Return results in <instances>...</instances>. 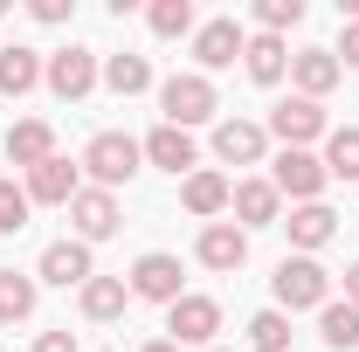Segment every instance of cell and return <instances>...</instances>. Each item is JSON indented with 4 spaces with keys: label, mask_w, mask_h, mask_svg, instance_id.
I'll return each instance as SVG.
<instances>
[{
    "label": "cell",
    "mask_w": 359,
    "mask_h": 352,
    "mask_svg": "<svg viewBox=\"0 0 359 352\" xmlns=\"http://www.w3.org/2000/svg\"><path fill=\"white\" fill-rule=\"evenodd\" d=\"M242 69H249V83L276 90L283 76H290V42H283V35H249V48H242Z\"/></svg>",
    "instance_id": "21"
},
{
    "label": "cell",
    "mask_w": 359,
    "mask_h": 352,
    "mask_svg": "<svg viewBox=\"0 0 359 352\" xmlns=\"http://www.w3.org/2000/svg\"><path fill=\"white\" fill-rule=\"evenodd\" d=\"M228 194H235V180H228V173H215V166H201V173H187V180H180V208L201 221V228L228 215Z\"/></svg>",
    "instance_id": "17"
},
{
    "label": "cell",
    "mask_w": 359,
    "mask_h": 352,
    "mask_svg": "<svg viewBox=\"0 0 359 352\" xmlns=\"http://www.w3.org/2000/svg\"><path fill=\"white\" fill-rule=\"evenodd\" d=\"M76 304H83L90 325H111V318H125V304H132V283L125 276H90L83 290H76Z\"/></svg>",
    "instance_id": "23"
},
{
    "label": "cell",
    "mask_w": 359,
    "mask_h": 352,
    "mask_svg": "<svg viewBox=\"0 0 359 352\" xmlns=\"http://www.w3.org/2000/svg\"><path fill=\"white\" fill-rule=\"evenodd\" d=\"M242 48H249V28H242V21H228V14L222 21H201V28H194V69L215 76V69H228Z\"/></svg>",
    "instance_id": "12"
},
{
    "label": "cell",
    "mask_w": 359,
    "mask_h": 352,
    "mask_svg": "<svg viewBox=\"0 0 359 352\" xmlns=\"http://www.w3.org/2000/svg\"><path fill=\"white\" fill-rule=\"evenodd\" d=\"M42 304V283L28 269H0V325H28Z\"/></svg>",
    "instance_id": "24"
},
{
    "label": "cell",
    "mask_w": 359,
    "mask_h": 352,
    "mask_svg": "<svg viewBox=\"0 0 359 352\" xmlns=\"http://www.w3.org/2000/svg\"><path fill=\"white\" fill-rule=\"evenodd\" d=\"M263 180L283 194V201H290V208H304V201H325V187H332V173H325V159H318V152H276Z\"/></svg>",
    "instance_id": "6"
},
{
    "label": "cell",
    "mask_w": 359,
    "mask_h": 352,
    "mask_svg": "<svg viewBox=\"0 0 359 352\" xmlns=\"http://www.w3.org/2000/svg\"><path fill=\"white\" fill-rule=\"evenodd\" d=\"M249 352H290V318H283L276 304L249 318Z\"/></svg>",
    "instance_id": "29"
},
{
    "label": "cell",
    "mask_w": 359,
    "mask_h": 352,
    "mask_svg": "<svg viewBox=\"0 0 359 352\" xmlns=\"http://www.w3.org/2000/svg\"><path fill=\"white\" fill-rule=\"evenodd\" d=\"M132 297H145V304H180L187 297V276H180V256H166V249H145L132 263Z\"/></svg>",
    "instance_id": "8"
},
{
    "label": "cell",
    "mask_w": 359,
    "mask_h": 352,
    "mask_svg": "<svg viewBox=\"0 0 359 352\" xmlns=\"http://www.w3.org/2000/svg\"><path fill=\"white\" fill-rule=\"evenodd\" d=\"M318 339H325L332 352H353V346H359V304L332 297V304L318 311Z\"/></svg>",
    "instance_id": "25"
},
{
    "label": "cell",
    "mask_w": 359,
    "mask_h": 352,
    "mask_svg": "<svg viewBox=\"0 0 359 352\" xmlns=\"http://www.w3.org/2000/svg\"><path fill=\"white\" fill-rule=\"evenodd\" d=\"M138 352H180V346H173V339H152V346H138Z\"/></svg>",
    "instance_id": "36"
},
{
    "label": "cell",
    "mask_w": 359,
    "mask_h": 352,
    "mask_svg": "<svg viewBox=\"0 0 359 352\" xmlns=\"http://www.w3.org/2000/svg\"><path fill=\"white\" fill-rule=\"evenodd\" d=\"M304 21V0H256V35H290Z\"/></svg>",
    "instance_id": "30"
},
{
    "label": "cell",
    "mask_w": 359,
    "mask_h": 352,
    "mask_svg": "<svg viewBox=\"0 0 359 352\" xmlns=\"http://www.w3.org/2000/svg\"><path fill=\"white\" fill-rule=\"evenodd\" d=\"M145 28H152L159 42H180V35L194 42V28H201V21H194V0H152V7H145Z\"/></svg>",
    "instance_id": "26"
},
{
    "label": "cell",
    "mask_w": 359,
    "mask_h": 352,
    "mask_svg": "<svg viewBox=\"0 0 359 352\" xmlns=\"http://www.w3.org/2000/svg\"><path fill=\"white\" fill-rule=\"evenodd\" d=\"M21 187H28V201H35V208H69V201L83 194V166H69V159L55 152V159H42Z\"/></svg>",
    "instance_id": "16"
},
{
    "label": "cell",
    "mask_w": 359,
    "mask_h": 352,
    "mask_svg": "<svg viewBox=\"0 0 359 352\" xmlns=\"http://www.w3.org/2000/svg\"><path fill=\"white\" fill-rule=\"evenodd\" d=\"M339 76H346V69H339L332 48H297V55H290V90L311 97V104H325V97L339 90Z\"/></svg>",
    "instance_id": "18"
},
{
    "label": "cell",
    "mask_w": 359,
    "mask_h": 352,
    "mask_svg": "<svg viewBox=\"0 0 359 352\" xmlns=\"http://www.w3.org/2000/svg\"><path fill=\"white\" fill-rule=\"evenodd\" d=\"M42 159H55V125H48V118H21V125H7V166L35 173Z\"/></svg>",
    "instance_id": "19"
},
{
    "label": "cell",
    "mask_w": 359,
    "mask_h": 352,
    "mask_svg": "<svg viewBox=\"0 0 359 352\" xmlns=\"http://www.w3.org/2000/svg\"><path fill=\"white\" fill-rule=\"evenodd\" d=\"M194 263L215 269V276H235V269L249 263V235H242L235 221H208V228H201V242H194Z\"/></svg>",
    "instance_id": "14"
},
{
    "label": "cell",
    "mask_w": 359,
    "mask_h": 352,
    "mask_svg": "<svg viewBox=\"0 0 359 352\" xmlns=\"http://www.w3.org/2000/svg\"><path fill=\"white\" fill-rule=\"evenodd\" d=\"M166 339H173L180 352L187 346H215V339H222V304H215V297H201V290H187V297H180V304H166Z\"/></svg>",
    "instance_id": "7"
},
{
    "label": "cell",
    "mask_w": 359,
    "mask_h": 352,
    "mask_svg": "<svg viewBox=\"0 0 359 352\" xmlns=\"http://www.w3.org/2000/svg\"><path fill=\"white\" fill-rule=\"evenodd\" d=\"M269 290H276V311L290 318V311H325L332 304V269L318 263V256H283L276 276H269Z\"/></svg>",
    "instance_id": "1"
},
{
    "label": "cell",
    "mask_w": 359,
    "mask_h": 352,
    "mask_svg": "<svg viewBox=\"0 0 359 352\" xmlns=\"http://www.w3.org/2000/svg\"><path fill=\"white\" fill-rule=\"evenodd\" d=\"M28 14H35L42 28H62V21H69V0H28Z\"/></svg>",
    "instance_id": "33"
},
{
    "label": "cell",
    "mask_w": 359,
    "mask_h": 352,
    "mask_svg": "<svg viewBox=\"0 0 359 352\" xmlns=\"http://www.w3.org/2000/svg\"><path fill=\"white\" fill-rule=\"evenodd\" d=\"M325 173L332 180H359V125H332V138H325Z\"/></svg>",
    "instance_id": "27"
},
{
    "label": "cell",
    "mask_w": 359,
    "mask_h": 352,
    "mask_svg": "<svg viewBox=\"0 0 359 352\" xmlns=\"http://www.w3.org/2000/svg\"><path fill=\"white\" fill-rule=\"evenodd\" d=\"M104 83L118 90V97H145L152 90V62L145 55H104Z\"/></svg>",
    "instance_id": "28"
},
{
    "label": "cell",
    "mask_w": 359,
    "mask_h": 352,
    "mask_svg": "<svg viewBox=\"0 0 359 352\" xmlns=\"http://www.w3.org/2000/svg\"><path fill=\"white\" fill-rule=\"evenodd\" d=\"M283 228H290V249H297V256H318V249L339 235V215H332L325 201H304V208L283 215Z\"/></svg>",
    "instance_id": "20"
},
{
    "label": "cell",
    "mask_w": 359,
    "mask_h": 352,
    "mask_svg": "<svg viewBox=\"0 0 359 352\" xmlns=\"http://www.w3.org/2000/svg\"><path fill=\"white\" fill-rule=\"evenodd\" d=\"M228 215H235V228H242V235H256V228H283V194H276L269 180H235Z\"/></svg>",
    "instance_id": "11"
},
{
    "label": "cell",
    "mask_w": 359,
    "mask_h": 352,
    "mask_svg": "<svg viewBox=\"0 0 359 352\" xmlns=\"http://www.w3.org/2000/svg\"><path fill=\"white\" fill-rule=\"evenodd\" d=\"M138 145H145V166H159V173H173V180L201 173V145H194V132H180V125H166V118L138 138Z\"/></svg>",
    "instance_id": "9"
},
{
    "label": "cell",
    "mask_w": 359,
    "mask_h": 352,
    "mask_svg": "<svg viewBox=\"0 0 359 352\" xmlns=\"http://www.w3.org/2000/svg\"><path fill=\"white\" fill-rule=\"evenodd\" d=\"M263 132L276 138L283 152H311L318 138H332V118H325V104H311V97H297V90H290V97L269 111V125H263Z\"/></svg>",
    "instance_id": "4"
},
{
    "label": "cell",
    "mask_w": 359,
    "mask_h": 352,
    "mask_svg": "<svg viewBox=\"0 0 359 352\" xmlns=\"http://www.w3.org/2000/svg\"><path fill=\"white\" fill-rule=\"evenodd\" d=\"M35 352H76V332H42Z\"/></svg>",
    "instance_id": "34"
},
{
    "label": "cell",
    "mask_w": 359,
    "mask_h": 352,
    "mask_svg": "<svg viewBox=\"0 0 359 352\" xmlns=\"http://www.w3.org/2000/svg\"><path fill=\"white\" fill-rule=\"evenodd\" d=\"M346 304H359V263L346 269Z\"/></svg>",
    "instance_id": "35"
},
{
    "label": "cell",
    "mask_w": 359,
    "mask_h": 352,
    "mask_svg": "<svg viewBox=\"0 0 359 352\" xmlns=\"http://www.w3.org/2000/svg\"><path fill=\"white\" fill-rule=\"evenodd\" d=\"M42 48H21V42H7L0 48V97H28V90H42Z\"/></svg>",
    "instance_id": "22"
},
{
    "label": "cell",
    "mask_w": 359,
    "mask_h": 352,
    "mask_svg": "<svg viewBox=\"0 0 359 352\" xmlns=\"http://www.w3.org/2000/svg\"><path fill=\"white\" fill-rule=\"evenodd\" d=\"M69 228H76V242H111V235L125 228V208H118V194H104V187H83V194L69 201Z\"/></svg>",
    "instance_id": "13"
},
{
    "label": "cell",
    "mask_w": 359,
    "mask_h": 352,
    "mask_svg": "<svg viewBox=\"0 0 359 352\" xmlns=\"http://www.w3.org/2000/svg\"><path fill=\"white\" fill-rule=\"evenodd\" d=\"M138 166H145V145H138L132 132H97L83 145V173H90V187H104V194H118Z\"/></svg>",
    "instance_id": "3"
},
{
    "label": "cell",
    "mask_w": 359,
    "mask_h": 352,
    "mask_svg": "<svg viewBox=\"0 0 359 352\" xmlns=\"http://www.w3.org/2000/svg\"><path fill=\"white\" fill-rule=\"evenodd\" d=\"M332 55H339V69H359V21L339 28V48H332Z\"/></svg>",
    "instance_id": "32"
},
{
    "label": "cell",
    "mask_w": 359,
    "mask_h": 352,
    "mask_svg": "<svg viewBox=\"0 0 359 352\" xmlns=\"http://www.w3.org/2000/svg\"><path fill=\"white\" fill-rule=\"evenodd\" d=\"M35 215V201H28V187H14V180H0V235H21Z\"/></svg>",
    "instance_id": "31"
},
{
    "label": "cell",
    "mask_w": 359,
    "mask_h": 352,
    "mask_svg": "<svg viewBox=\"0 0 359 352\" xmlns=\"http://www.w3.org/2000/svg\"><path fill=\"white\" fill-rule=\"evenodd\" d=\"M269 152V132L256 118H215V159L222 166H263Z\"/></svg>",
    "instance_id": "15"
},
{
    "label": "cell",
    "mask_w": 359,
    "mask_h": 352,
    "mask_svg": "<svg viewBox=\"0 0 359 352\" xmlns=\"http://www.w3.org/2000/svg\"><path fill=\"white\" fill-rule=\"evenodd\" d=\"M208 352H228V346H208Z\"/></svg>",
    "instance_id": "37"
},
{
    "label": "cell",
    "mask_w": 359,
    "mask_h": 352,
    "mask_svg": "<svg viewBox=\"0 0 359 352\" xmlns=\"http://www.w3.org/2000/svg\"><path fill=\"white\" fill-rule=\"evenodd\" d=\"M42 83H48V97H62V104H83L90 90L104 83V55H97V48H55V55H48L42 62Z\"/></svg>",
    "instance_id": "5"
},
{
    "label": "cell",
    "mask_w": 359,
    "mask_h": 352,
    "mask_svg": "<svg viewBox=\"0 0 359 352\" xmlns=\"http://www.w3.org/2000/svg\"><path fill=\"white\" fill-rule=\"evenodd\" d=\"M90 276H97V263H90V242H76V235L48 242L35 263V283H55V290H83Z\"/></svg>",
    "instance_id": "10"
},
{
    "label": "cell",
    "mask_w": 359,
    "mask_h": 352,
    "mask_svg": "<svg viewBox=\"0 0 359 352\" xmlns=\"http://www.w3.org/2000/svg\"><path fill=\"white\" fill-rule=\"evenodd\" d=\"M159 111H166V125L180 132H194V125H215V111H222V97H215V76H201V69H180L159 83Z\"/></svg>",
    "instance_id": "2"
}]
</instances>
